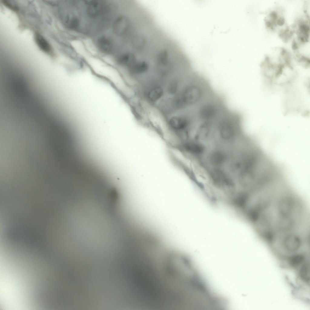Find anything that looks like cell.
Instances as JSON below:
<instances>
[{
  "label": "cell",
  "instance_id": "5bb4252c",
  "mask_svg": "<svg viewBox=\"0 0 310 310\" xmlns=\"http://www.w3.org/2000/svg\"><path fill=\"white\" fill-rule=\"evenodd\" d=\"M277 22L279 25H282L284 24L285 19L283 17H281L278 19Z\"/></svg>",
  "mask_w": 310,
  "mask_h": 310
},
{
  "label": "cell",
  "instance_id": "30bf717a",
  "mask_svg": "<svg viewBox=\"0 0 310 310\" xmlns=\"http://www.w3.org/2000/svg\"><path fill=\"white\" fill-rule=\"evenodd\" d=\"M163 91L160 87H156L152 89L149 92L148 97L152 101H155L158 100L162 96Z\"/></svg>",
  "mask_w": 310,
  "mask_h": 310
},
{
  "label": "cell",
  "instance_id": "7a4b0ae2",
  "mask_svg": "<svg viewBox=\"0 0 310 310\" xmlns=\"http://www.w3.org/2000/svg\"><path fill=\"white\" fill-rule=\"evenodd\" d=\"M205 94L203 86L194 80L187 85L179 94L186 107L195 106L202 103Z\"/></svg>",
  "mask_w": 310,
  "mask_h": 310
},
{
  "label": "cell",
  "instance_id": "9c48e42d",
  "mask_svg": "<svg viewBox=\"0 0 310 310\" xmlns=\"http://www.w3.org/2000/svg\"><path fill=\"white\" fill-rule=\"evenodd\" d=\"M299 275L302 280L305 283L309 284L310 265L308 263H304L299 271Z\"/></svg>",
  "mask_w": 310,
  "mask_h": 310
},
{
  "label": "cell",
  "instance_id": "5b68a950",
  "mask_svg": "<svg viewBox=\"0 0 310 310\" xmlns=\"http://www.w3.org/2000/svg\"><path fill=\"white\" fill-rule=\"evenodd\" d=\"M184 151L196 157H200L205 152L204 145L199 141L190 139L182 142L180 147Z\"/></svg>",
  "mask_w": 310,
  "mask_h": 310
},
{
  "label": "cell",
  "instance_id": "52a82bcc",
  "mask_svg": "<svg viewBox=\"0 0 310 310\" xmlns=\"http://www.w3.org/2000/svg\"><path fill=\"white\" fill-rule=\"evenodd\" d=\"M201 121L197 128L194 140L198 141L208 140L215 127V121Z\"/></svg>",
  "mask_w": 310,
  "mask_h": 310
},
{
  "label": "cell",
  "instance_id": "6da1fadb",
  "mask_svg": "<svg viewBox=\"0 0 310 310\" xmlns=\"http://www.w3.org/2000/svg\"><path fill=\"white\" fill-rule=\"evenodd\" d=\"M221 115L216 122V128L222 141L228 143L239 138L244 134L235 118L230 115Z\"/></svg>",
  "mask_w": 310,
  "mask_h": 310
},
{
  "label": "cell",
  "instance_id": "4fadbf2b",
  "mask_svg": "<svg viewBox=\"0 0 310 310\" xmlns=\"http://www.w3.org/2000/svg\"><path fill=\"white\" fill-rule=\"evenodd\" d=\"M3 2L5 5L10 8L13 10H15L16 9L15 6L13 5L12 4V3L10 2L9 1L5 0L3 1Z\"/></svg>",
  "mask_w": 310,
  "mask_h": 310
},
{
  "label": "cell",
  "instance_id": "7c38bea8",
  "mask_svg": "<svg viewBox=\"0 0 310 310\" xmlns=\"http://www.w3.org/2000/svg\"><path fill=\"white\" fill-rule=\"evenodd\" d=\"M178 88V83L175 81L170 82L168 86L167 91L170 94H174L177 91Z\"/></svg>",
  "mask_w": 310,
  "mask_h": 310
},
{
  "label": "cell",
  "instance_id": "8fae6325",
  "mask_svg": "<svg viewBox=\"0 0 310 310\" xmlns=\"http://www.w3.org/2000/svg\"><path fill=\"white\" fill-rule=\"evenodd\" d=\"M305 257L303 255L297 254L290 257L289 259V263L290 266L295 268L302 263Z\"/></svg>",
  "mask_w": 310,
  "mask_h": 310
},
{
  "label": "cell",
  "instance_id": "ba28073f",
  "mask_svg": "<svg viewBox=\"0 0 310 310\" xmlns=\"http://www.w3.org/2000/svg\"><path fill=\"white\" fill-rule=\"evenodd\" d=\"M35 38L37 45L42 51L48 54L51 53L52 50L51 46L44 37L38 34H36Z\"/></svg>",
  "mask_w": 310,
  "mask_h": 310
},
{
  "label": "cell",
  "instance_id": "8992f818",
  "mask_svg": "<svg viewBox=\"0 0 310 310\" xmlns=\"http://www.w3.org/2000/svg\"><path fill=\"white\" fill-rule=\"evenodd\" d=\"M228 154L225 151L215 149L209 153L207 157V162L213 167H220L229 161Z\"/></svg>",
  "mask_w": 310,
  "mask_h": 310
},
{
  "label": "cell",
  "instance_id": "277c9868",
  "mask_svg": "<svg viewBox=\"0 0 310 310\" xmlns=\"http://www.w3.org/2000/svg\"><path fill=\"white\" fill-rule=\"evenodd\" d=\"M219 105L216 101L210 100L202 102L196 115L201 121H216L221 115Z\"/></svg>",
  "mask_w": 310,
  "mask_h": 310
},
{
  "label": "cell",
  "instance_id": "3957f363",
  "mask_svg": "<svg viewBox=\"0 0 310 310\" xmlns=\"http://www.w3.org/2000/svg\"><path fill=\"white\" fill-rule=\"evenodd\" d=\"M209 177L216 186L233 192L236 183L232 177L226 171L219 167H213L209 171Z\"/></svg>",
  "mask_w": 310,
  "mask_h": 310
}]
</instances>
